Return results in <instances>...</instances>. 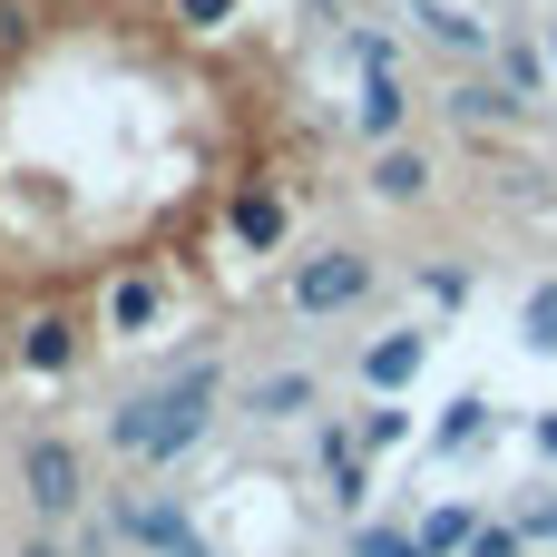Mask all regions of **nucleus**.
<instances>
[{
	"mask_svg": "<svg viewBox=\"0 0 557 557\" xmlns=\"http://www.w3.org/2000/svg\"><path fill=\"white\" fill-rule=\"evenodd\" d=\"M333 186L294 0H0V382L264 284Z\"/></svg>",
	"mask_w": 557,
	"mask_h": 557,
	"instance_id": "1",
	"label": "nucleus"
}]
</instances>
